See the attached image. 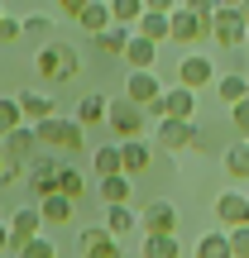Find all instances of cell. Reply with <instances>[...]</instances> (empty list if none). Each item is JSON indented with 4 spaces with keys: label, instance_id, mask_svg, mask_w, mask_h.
Returning a JSON list of instances; mask_svg holds the SVG:
<instances>
[{
    "label": "cell",
    "instance_id": "cell-1",
    "mask_svg": "<svg viewBox=\"0 0 249 258\" xmlns=\"http://www.w3.org/2000/svg\"><path fill=\"white\" fill-rule=\"evenodd\" d=\"M34 134H38V144L58 148V153H77V148H86L82 124H77V120H63V115H53V120L34 124Z\"/></svg>",
    "mask_w": 249,
    "mask_h": 258
},
{
    "label": "cell",
    "instance_id": "cell-2",
    "mask_svg": "<svg viewBox=\"0 0 249 258\" xmlns=\"http://www.w3.org/2000/svg\"><path fill=\"white\" fill-rule=\"evenodd\" d=\"M206 38H216L221 48H240V43H249V24H244V15H240V10H225V5H216V15H211V29H206Z\"/></svg>",
    "mask_w": 249,
    "mask_h": 258
},
{
    "label": "cell",
    "instance_id": "cell-3",
    "mask_svg": "<svg viewBox=\"0 0 249 258\" xmlns=\"http://www.w3.org/2000/svg\"><path fill=\"white\" fill-rule=\"evenodd\" d=\"M144 115H158V120H192L196 115V96L187 91V86H168Z\"/></svg>",
    "mask_w": 249,
    "mask_h": 258
},
{
    "label": "cell",
    "instance_id": "cell-4",
    "mask_svg": "<svg viewBox=\"0 0 249 258\" xmlns=\"http://www.w3.org/2000/svg\"><path fill=\"white\" fill-rule=\"evenodd\" d=\"M106 120H111V129H115L120 139H139V134H144V120H148V115H144V105H134V101L125 96V101H111Z\"/></svg>",
    "mask_w": 249,
    "mask_h": 258
},
{
    "label": "cell",
    "instance_id": "cell-5",
    "mask_svg": "<svg viewBox=\"0 0 249 258\" xmlns=\"http://www.w3.org/2000/svg\"><path fill=\"white\" fill-rule=\"evenodd\" d=\"M216 220H221V230H240V225H249V196L244 191H221V196H216Z\"/></svg>",
    "mask_w": 249,
    "mask_h": 258
},
{
    "label": "cell",
    "instance_id": "cell-6",
    "mask_svg": "<svg viewBox=\"0 0 249 258\" xmlns=\"http://www.w3.org/2000/svg\"><path fill=\"white\" fill-rule=\"evenodd\" d=\"M38 230H43V215L29 211V206H19V211L10 215V253H19L29 239H38Z\"/></svg>",
    "mask_w": 249,
    "mask_h": 258
},
{
    "label": "cell",
    "instance_id": "cell-7",
    "mask_svg": "<svg viewBox=\"0 0 249 258\" xmlns=\"http://www.w3.org/2000/svg\"><path fill=\"white\" fill-rule=\"evenodd\" d=\"M139 225H144V234H177V206L173 201H148Z\"/></svg>",
    "mask_w": 249,
    "mask_h": 258
},
{
    "label": "cell",
    "instance_id": "cell-8",
    "mask_svg": "<svg viewBox=\"0 0 249 258\" xmlns=\"http://www.w3.org/2000/svg\"><path fill=\"white\" fill-rule=\"evenodd\" d=\"M34 144H38V134H34V124H19V129H10L5 139H0V148H5V158L10 163H34Z\"/></svg>",
    "mask_w": 249,
    "mask_h": 258
},
{
    "label": "cell",
    "instance_id": "cell-9",
    "mask_svg": "<svg viewBox=\"0 0 249 258\" xmlns=\"http://www.w3.org/2000/svg\"><path fill=\"white\" fill-rule=\"evenodd\" d=\"M206 82H216V67H211V57L192 53V57H182V62H177V86L196 91V86H206Z\"/></svg>",
    "mask_w": 249,
    "mask_h": 258
},
{
    "label": "cell",
    "instance_id": "cell-10",
    "mask_svg": "<svg viewBox=\"0 0 249 258\" xmlns=\"http://www.w3.org/2000/svg\"><path fill=\"white\" fill-rule=\"evenodd\" d=\"M158 144L182 153V148H196V124L192 120H163L158 124Z\"/></svg>",
    "mask_w": 249,
    "mask_h": 258
},
{
    "label": "cell",
    "instance_id": "cell-11",
    "mask_svg": "<svg viewBox=\"0 0 249 258\" xmlns=\"http://www.w3.org/2000/svg\"><path fill=\"white\" fill-rule=\"evenodd\" d=\"M168 19H173V43H196V38H206V29H211L202 15H192V10H182V5Z\"/></svg>",
    "mask_w": 249,
    "mask_h": 258
},
{
    "label": "cell",
    "instance_id": "cell-12",
    "mask_svg": "<svg viewBox=\"0 0 249 258\" xmlns=\"http://www.w3.org/2000/svg\"><path fill=\"white\" fill-rule=\"evenodd\" d=\"M125 96H129L134 105H144V110H148V105L163 96V86H158L154 72H129V77H125Z\"/></svg>",
    "mask_w": 249,
    "mask_h": 258
},
{
    "label": "cell",
    "instance_id": "cell-13",
    "mask_svg": "<svg viewBox=\"0 0 249 258\" xmlns=\"http://www.w3.org/2000/svg\"><path fill=\"white\" fill-rule=\"evenodd\" d=\"M148 163H154V148H148L144 139H125V144H120V172L125 177L148 172Z\"/></svg>",
    "mask_w": 249,
    "mask_h": 258
},
{
    "label": "cell",
    "instance_id": "cell-14",
    "mask_svg": "<svg viewBox=\"0 0 249 258\" xmlns=\"http://www.w3.org/2000/svg\"><path fill=\"white\" fill-rule=\"evenodd\" d=\"M82 253L86 258H125L111 230H82Z\"/></svg>",
    "mask_w": 249,
    "mask_h": 258
},
{
    "label": "cell",
    "instance_id": "cell-15",
    "mask_svg": "<svg viewBox=\"0 0 249 258\" xmlns=\"http://www.w3.org/2000/svg\"><path fill=\"white\" fill-rule=\"evenodd\" d=\"M19 101V115H24V124H43V120H53V101H48L43 91H24V96H15Z\"/></svg>",
    "mask_w": 249,
    "mask_h": 258
},
{
    "label": "cell",
    "instance_id": "cell-16",
    "mask_svg": "<svg viewBox=\"0 0 249 258\" xmlns=\"http://www.w3.org/2000/svg\"><path fill=\"white\" fill-rule=\"evenodd\" d=\"M134 34L148 38V43H163V38H173V19H168V15H154V10H144V15H139V24H134Z\"/></svg>",
    "mask_w": 249,
    "mask_h": 258
},
{
    "label": "cell",
    "instance_id": "cell-17",
    "mask_svg": "<svg viewBox=\"0 0 249 258\" xmlns=\"http://www.w3.org/2000/svg\"><path fill=\"white\" fill-rule=\"evenodd\" d=\"M154 57H158V43H148V38L129 34V43H125V62L134 67V72H148V67H154Z\"/></svg>",
    "mask_w": 249,
    "mask_h": 258
},
{
    "label": "cell",
    "instance_id": "cell-18",
    "mask_svg": "<svg viewBox=\"0 0 249 258\" xmlns=\"http://www.w3.org/2000/svg\"><path fill=\"white\" fill-rule=\"evenodd\" d=\"M106 110H111V96H101V91H91V96H82V101H77V115L72 120L77 124H96V120H106Z\"/></svg>",
    "mask_w": 249,
    "mask_h": 258
},
{
    "label": "cell",
    "instance_id": "cell-19",
    "mask_svg": "<svg viewBox=\"0 0 249 258\" xmlns=\"http://www.w3.org/2000/svg\"><path fill=\"white\" fill-rule=\"evenodd\" d=\"M58 167H63V163H34V167H29V186H34L38 201L58 191Z\"/></svg>",
    "mask_w": 249,
    "mask_h": 258
},
{
    "label": "cell",
    "instance_id": "cell-20",
    "mask_svg": "<svg viewBox=\"0 0 249 258\" xmlns=\"http://www.w3.org/2000/svg\"><path fill=\"white\" fill-rule=\"evenodd\" d=\"M77 19H82V29H91V34L111 29V24H115V15H111V0H86V10H82Z\"/></svg>",
    "mask_w": 249,
    "mask_h": 258
},
{
    "label": "cell",
    "instance_id": "cell-21",
    "mask_svg": "<svg viewBox=\"0 0 249 258\" xmlns=\"http://www.w3.org/2000/svg\"><path fill=\"white\" fill-rule=\"evenodd\" d=\"M216 96H221L225 105L244 101V96H249V77H244V72H225V77H216Z\"/></svg>",
    "mask_w": 249,
    "mask_h": 258
},
{
    "label": "cell",
    "instance_id": "cell-22",
    "mask_svg": "<svg viewBox=\"0 0 249 258\" xmlns=\"http://www.w3.org/2000/svg\"><path fill=\"white\" fill-rule=\"evenodd\" d=\"M129 191H134V177H125V172L101 177V201H106V206H125Z\"/></svg>",
    "mask_w": 249,
    "mask_h": 258
},
{
    "label": "cell",
    "instance_id": "cell-23",
    "mask_svg": "<svg viewBox=\"0 0 249 258\" xmlns=\"http://www.w3.org/2000/svg\"><path fill=\"white\" fill-rule=\"evenodd\" d=\"M129 34H134L129 24H111V29H101V34H96V43H101V53H111V57H125V43H129Z\"/></svg>",
    "mask_w": 249,
    "mask_h": 258
},
{
    "label": "cell",
    "instance_id": "cell-24",
    "mask_svg": "<svg viewBox=\"0 0 249 258\" xmlns=\"http://www.w3.org/2000/svg\"><path fill=\"white\" fill-rule=\"evenodd\" d=\"M34 67H38V77H43V82H63V53H58V43L38 48Z\"/></svg>",
    "mask_w": 249,
    "mask_h": 258
},
{
    "label": "cell",
    "instance_id": "cell-25",
    "mask_svg": "<svg viewBox=\"0 0 249 258\" xmlns=\"http://www.w3.org/2000/svg\"><path fill=\"white\" fill-rule=\"evenodd\" d=\"M144 258H182V244H177V234H148Z\"/></svg>",
    "mask_w": 249,
    "mask_h": 258
},
{
    "label": "cell",
    "instance_id": "cell-26",
    "mask_svg": "<svg viewBox=\"0 0 249 258\" xmlns=\"http://www.w3.org/2000/svg\"><path fill=\"white\" fill-rule=\"evenodd\" d=\"M72 206H77V201H67L63 191H53V196L38 201V215H43V220H72Z\"/></svg>",
    "mask_w": 249,
    "mask_h": 258
},
{
    "label": "cell",
    "instance_id": "cell-27",
    "mask_svg": "<svg viewBox=\"0 0 249 258\" xmlns=\"http://www.w3.org/2000/svg\"><path fill=\"white\" fill-rule=\"evenodd\" d=\"M134 225H139V215L129 211V206H111V211H106V230H111L115 239H120V234H129Z\"/></svg>",
    "mask_w": 249,
    "mask_h": 258
},
{
    "label": "cell",
    "instance_id": "cell-28",
    "mask_svg": "<svg viewBox=\"0 0 249 258\" xmlns=\"http://www.w3.org/2000/svg\"><path fill=\"white\" fill-rule=\"evenodd\" d=\"M196 258H235V253H230V234H202Z\"/></svg>",
    "mask_w": 249,
    "mask_h": 258
},
{
    "label": "cell",
    "instance_id": "cell-29",
    "mask_svg": "<svg viewBox=\"0 0 249 258\" xmlns=\"http://www.w3.org/2000/svg\"><path fill=\"white\" fill-rule=\"evenodd\" d=\"M225 172H230V177H249V139L225 148Z\"/></svg>",
    "mask_w": 249,
    "mask_h": 258
},
{
    "label": "cell",
    "instance_id": "cell-30",
    "mask_svg": "<svg viewBox=\"0 0 249 258\" xmlns=\"http://www.w3.org/2000/svg\"><path fill=\"white\" fill-rule=\"evenodd\" d=\"M58 191H63L67 201H77V196L86 191V177L77 172V167H58Z\"/></svg>",
    "mask_w": 249,
    "mask_h": 258
},
{
    "label": "cell",
    "instance_id": "cell-31",
    "mask_svg": "<svg viewBox=\"0 0 249 258\" xmlns=\"http://www.w3.org/2000/svg\"><path fill=\"white\" fill-rule=\"evenodd\" d=\"M120 172V144H101L96 148V177H115Z\"/></svg>",
    "mask_w": 249,
    "mask_h": 258
},
{
    "label": "cell",
    "instance_id": "cell-32",
    "mask_svg": "<svg viewBox=\"0 0 249 258\" xmlns=\"http://www.w3.org/2000/svg\"><path fill=\"white\" fill-rule=\"evenodd\" d=\"M24 124V115H19V101L15 96H0V139L10 134V129H19Z\"/></svg>",
    "mask_w": 249,
    "mask_h": 258
},
{
    "label": "cell",
    "instance_id": "cell-33",
    "mask_svg": "<svg viewBox=\"0 0 249 258\" xmlns=\"http://www.w3.org/2000/svg\"><path fill=\"white\" fill-rule=\"evenodd\" d=\"M111 15H115V24H139L144 0H111Z\"/></svg>",
    "mask_w": 249,
    "mask_h": 258
},
{
    "label": "cell",
    "instance_id": "cell-34",
    "mask_svg": "<svg viewBox=\"0 0 249 258\" xmlns=\"http://www.w3.org/2000/svg\"><path fill=\"white\" fill-rule=\"evenodd\" d=\"M15 258H58V249H53V239H43V234H38V239H29Z\"/></svg>",
    "mask_w": 249,
    "mask_h": 258
},
{
    "label": "cell",
    "instance_id": "cell-35",
    "mask_svg": "<svg viewBox=\"0 0 249 258\" xmlns=\"http://www.w3.org/2000/svg\"><path fill=\"white\" fill-rule=\"evenodd\" d=\"M24 34L29 38H48V34H53V19H48V15H29L24 19Z\"/></svg>",
    "mask_w": 249,
    "mask_h": 258
},
{
    "label": "cell",
    "instance_id": "cell-36",
    "mask_svg": "<svg viewBox=\"0 0 249 258\" xmlns=\"http://www.w3.org/2000/svg\"><path fill=\"white\" fill-rule=\"evenodd\" d=\"M19 34H24V19H15V15H0V43H15Z\"/></svg>",
    "mask_w": 249,
    "mask_h": 258
},
{
    "label": "cell",
    "instance_id": "cell-37",
    "mask_svg": "<svg viewBox=\"0 0 249 258\" xmlns=\"http://www.w3.org/2000/svg\"><path fill=\"white\" fill-rule=\"evenodd\" d=\"M19 177H24V167H19V163H10V158H5V148H0V186H15Z\"/></svg>",
    "mask_w": 249,
    "mask_h": 258
},
{
    "label": "cell",
    "instance_id": "cell-38",
    "mask_svg": "<svg viewBox=\"0 0 249 258\" xmlns=\"http://www.w3.org/2000/svg\"><path fill=\"white\" fill-rule=\"evenodd\" d=\"M230 234V253L235 258H249V225H240V230H225Z\"/></svg>",
    "mask_w": 249,
    "mask_h": 258
},
{
    "label": "cell",
    "instance_id": "cell-39",
    "mask_svg": "<svg viewBox=\"0 0 249 258\" xmlns=\"http://www.w3.org/2000/svg\"><path fill=\"white\" fill-rule=\"evenodd\" d=\"M230 120H235V129H240V134L249 139V96H244V101H235V105H230Z\"/></svg>",
    "mask_w": 249,
    "mask_h": 258
},
{
    "label": "cell",
    "instance_id": "cell-40",
    "mask_svg": "<svg viewBox=\"0 0 249 258\" xmlns=\"http://www.w3.org/2000/svg\"><path fill=\"white\" fill-rule=\"evenodd\" d=\"M182 10H192V15H202L206 24H211V15H216V0H182Z\"/></svg>",
    "mask_w": 249,
    "mask_h": 258
},
{
    "label": "cell",
    "instance_id": "cell-41",
    "mask_svg": "<svg viewBox=\"0 0 249 258\" xmlns=\"http://www.w3.org/2000/svg\"><path fill=\"white\" fill-rule=\"evenodd\" d=\"M58 53H63V82H67V77H77V48L58 43Z\"/></svg>",
    "mask_w": 249,
    "mask_h": 258
},
{
    "label": "cell",
    "instance_id": "cell-42",
    "mask_svg": "<svg viewBox=\"0 0 249 258\" xmlns=\"http://www.w3.org/2000/svg\"><path fill=\"white\" fill-rule=\"evenodd\" d=\"M177 5H182V0H144V10H154V15H173Z\"/></svg>",
    "mask_w": 249,
    "mask_h": 258
},
{
    "label": "cell",
    "instance_id": "cell-43",
    "mask_svg": "<svg viewBox=\"0 0 249 258\" xmlns=\"http://www.w3.org/2000/svg\"><path fill=\"white\" fill-rule=\"evenodd\" d=\"M58 5H63V15H82V10H86V0H58Z\"/></svg>",
    "mask_w": 249,
    "mask_h": 258
},
{
    "label": "cell",
    "instance_id": "cell-44",
    "mask_svg": "<svg viewBox=\"0 0 249 258\" xmlns=\"http://www.w3.org/2000/svg\"><path fill=\"white\" fill-rule=\"evenodd\" d=\"M0 253H10V220H0Z\"/></svg>",
    "mask_w": 249,
    "mask_h": 258
},
{
    "label": "cell",
    "instance_id": "cell-45",
    "mask_svg": "<svg viewBox=\"0 0 249 258\" xmlns=\"http://www.w3.org/2000/svg\"><path fill=\"white\" fill-rule=\"evenodd\" d=\"M0 258H10V253H0Z\"/></svg>",
    "mask_w": 249,
    "mask_h": 258
},
{
    "label": "cell",
    "instance_id": "cell-46",
    "mask_svg": "<svg viewBox=\"0 0 249 258\" xmlns=\"http://www.w3.org/2000/svg\"><path fill=\"white\" fill-rule=\"evenodd\" d=\"M0 15H5V10H0Z\"/></svg>",
    "mask_w": 249,
    "mask_h": 258
}]
</instances>
